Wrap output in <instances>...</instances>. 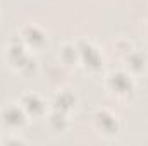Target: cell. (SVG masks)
Listing matches in <instances>:
<instances>
[{
	"mask_svg": "<svg viewBox=\"0 0 148 146\" xmlns=\"http://www.w3.org/2000/svg\"><path fill=\"white\" fill-rule=\"evenodd\" d=\"M7 60L12 67H16L17 71L28 74L33 72L36 69V62L35 59L26 52V46L19 41V40H14L10 45H9V50H7Z\"/></svg>",
	"mask_w": 148,
	"mask_h": 146,
	"instance_id": "1",
	"label": "cell"
},
{
	"mask_svg": "<svg viewBox=\"0 0 148 146\" xmlns=\"http://www.w3.org/2000/svg\"><path fill=\"white\" fill-rule=\"evenodd\" d=\"M107 88L119 98H129L134 91V81L127 72L115 71L107 76Z\"/></svg>",
	"mask_w": 148,
	"mask_h": 146,
	"instance_id": "2",
	"label": "cell"
},
{
	"mask_svg": "<svg viewBox=\"0 0 148 146\" xmlns=\"http://www.w3.org/2000/svg\"><path fill=\"white\" fill-rule=\"evenodd\" d=\"M76 45H77V50H79V62H83L84 67L93 71V72L100 71L102 65H103V59H102L100 50L91 41H86V40H79Z\"/></svg>",
	"mask_w": 148,
	"mask_h": 146,
	"instance_id": "3",
	"label": "cell"
},
{
	"mask_svg": "<svg viewBox=\"0 0 148 146\" xmlns=\"http://www.w3.org/2000/svg\"><path fill=\"white\" fill-rule=\"evenodd\" d=\"M28 120V115L21 105L10 103L2 110V122L10 129H21Z\"/></svg>",
	"mask_w": 148,
	"mask_h": 146,
	"instance_id": "4",
	"label": "cell"
},
{
	"mask_svg": "<svg viewBox=\"0 0 148 146\" xmlns=\"http://www.w3.org/2000/svg\"><path fill=\"white\" fill-rule=\"evenodd\" d=\"M95 124L98 127L100 132H103L105 136H114L119 131V119L110 113L109 110H100L95 113Z\"/></svg>",
	"mask_w": 148,
	"mask_h": 146,
	"instance_id": "5",
	"label": "cell"
},
{
	"mask_svg": "<svg viewBox=\"0 0 148 146\" xmlns=\"http://www.w3.org/2000/svg\"><path fill=\"white\" fill-rule=\"evenodd\" d=\"M21 40L26 46H31V48H40L45 45L47 41V35L35 24H26L23 26L21 29Z\"/></svg>",
	"mask_w": 148,
	"mask_h": 146,
	"instance_id": "6",
	"label": "cell"
},
{
	"mask_svg": "<svg viewBox=\"0 0 148 146\" xmlns=\"http://www.w3.org/2000/svg\"><path fill=\"white\" fill-rule=\"evenodd\" d=\"M21 107L28 117H40L45 113V102L35 93H26L21 98Z\"/></svg>",
	"mask_w": 148,
	"mask_h": 146,
	"instance_id": "7",
	"label": "cell"
},
{
	"mask_svg": "<svg viewBox=\"0 0 148 146\" xmlns=\"http://www.w3.org/2000/svg\"><path fill=\"white\" fill-rule=\"evenodd\" d=\"M74 105H76V96H74L73 91H69V89L59 91L55 95V98H53V108L55 110H60V112L67 113Z\"/></svg>",
	"mask_w": 148,
	"mask_h": 146,
	"instance_id": "8",
	"label": "cell"
},
{
	"mask_svg": "<svg viewBox=\"0 0 148 146\" xmlns=\"http://www.w3.org/2000/svg\"><path fill=\"white\" fill-rule=\"evenodd\" d=\"M124 60H126V67L131 72H141L147 67V57L136 50H131L127 55H124Z\"/></svg>",
	"mask_w": 148,
	"mask_h": 146,
	"instance_id": "9",
	"label": "cell"
},
{
	"mask_svg": "<svg viewBox=\"0 0 148 146\" xmlns=\"http://www.w3.org/2000/svg\"><path fill=\"white\" fill-rule=\"evenodd\" d=\"M60 59L64 64H76L79 62V50H77V45H73V43H67L62 46L60 50Z\"/></svg>",
	"mask_w": 148,
	"mask_h": 146,
	"instance_id": "10",
	"label": "cell"
},
{
	"mask_svg": "<svg viewBox=\"0 0 148 146\" xmlns=\"http://www.w3.org/2000/svg\"><path fill=\"white\" fill-rule=\"evenodd\" d=\"M50 126L55 129V131H64L67 127V117H66V112H60V110H55L52 112L50 119H48Z\"/></svg>",
	"mask_w": 148,
	"mask_h": 146,
	"instance_id": "11",
	"label": "cell"
},
{
	"mask_svg": "<svg viewBox=\"0 0 148 146\" xmlns=\"http://www.w3.org/2000/svg\"><path fill=\"white\" fill-rule=\"evenodd\" d=\"M147 33H148V23H147Z\"/></svg>",
	"mask_w": 148,
	"mask_h": 146,
	"instance_id": "12",
	"label": "cell"
}]
</instances>
